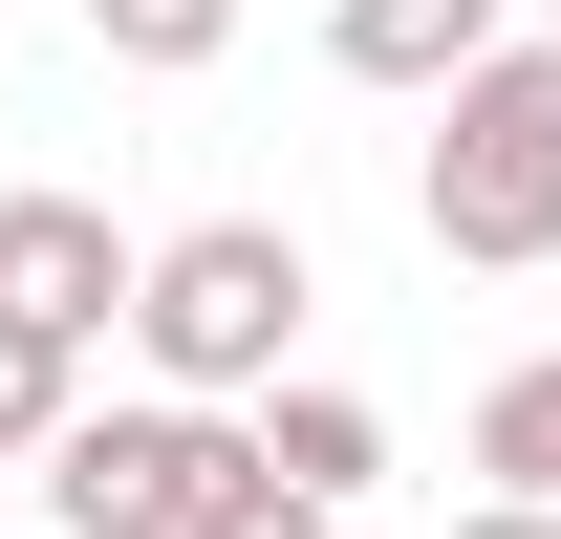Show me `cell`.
<instances>
[{
  "label": "cell",
  "mask_w": 561,
  "mask_h": 539,
  "mask_svg": "<svg viewBox=\"0 0 561 539\" xmlns=\"http://www.w3.org/2000/svg\"><path fill=\"white\" fill-rule=\"evenodd\" d=\"M195 539H346V496H302V474H260V454H238V496H216Z\"/></svg>",
  "instance_id": "10"
},
{
  "label": "cell",
  "mask_w": 561,
  "mask_h": 539,
  "mask_svg": "<svg viewBox=\"0 0 561 539\" xmlns=\"http://www.w3.org/2000/svg\"><path fill=\"white\" fill-rule=\"evenodd\" d=\"M44 539H66V518H44Z\"/></svg>",
  "instance_id": "12"
},
{
  "label": "cell",
  "mask_w": 561,
  "mask_h": 539,
  "mask_svg": "<svg viewBox=\"0 0 561 539\" xmlns=\"http://www.w3.org/2000/svg\"><path fill=\"white\" fill-rule=\"evenodd\" d=\"M540 22H561V0H540Z\"/></svg>",
  "instance_id": "13"
},
{
  "label": "cell",
  "mask_w": 561,
  "mask_h": 539,
  "mask_svg": "<svg viewBox=\"0 0 561 539\" xmlns=\"http://www.w3.org/2000/svg\"><path fill=\"white\" fill-rule=\"evenodd\" d=\"M324 66L346 87H454V66H496V0H324Z\"/></svg>",
  "instance_id": "5"
},
{
  "label": "cell",
  "mask_w": 561,
  "mask_h": 539,
  "mask_svg": "<svg viewBox=\"0 0 561 539\" xmlns=\"http://www.w3.org/2000/svg\"><path fill=\"white\" fill-rule=\"evenodd\" d=\"M260 474H302V496H367V474H389V410H367V389H260Z\"/></svg>",
  "instance_id": "6"
},
{
  "label": "cell",
  "mask_w": 561,
  "mask_h": 539,
  "mask_svg": "<svg viewBox=\"0 0 561 539\" xmlns=\"http://www.w3.org/2000/svg\"><path fill=\"white\" fill-rule=\"evenodd\" d=\"M238 454H260V432H216L195 389H151V410H66L44 518H66V539H195L216 496H238Z\"/></svg>",
  "instance_id": "3"
},
{
  "label": "cell",
  "mask_w": 561,
  "mask_h": 539,
  "mask_svg": "<svg viewBox=\"0 0 561 539\" xmlns=\"http://www.w3.org/2000/svg\"><path fill=\"white\" fill-rule=\"evenodd\" d=\"M454 539H561V496H476V518H454Z\"/></svg>",
  "instance_id": "11"
},
{
  "label": "cell",
  "mask_w": 561,
  "mask_h": 539,
  "mask_svg": "<svg viewBox=\"0 0 561 539\" xmlns=\"http://www.w3.org/2000/svg\"><path fill=\"white\" fill-rule=\"evenodd\" d=\"M87 44H108V66H151V87H195L216 44H238V0H87Z\"/></svg>",
  "instance_id": "9"
},
{
  "label": "cell",
  "mask_w": 561,
  "mask_h": 539,
  "mask_svg": "<svg viewBox=\"0 0 561 539\" xmlns=\"http://www.w3.org/2000/svg\"><path fill=\"white\" fill-rule=\"evenodd\" d=\"M411 216H432V260H561V44H496V66L432 87V151H411Z\"/></svg>",
  "instance_id": "1"
},
{
  "label": "cell",
  "mask_w": 561,
  "mask_h": 539,
  "mask_svg": "<svg viewBox=\"0 0 561 539\" xmlns=\"http://www.w3.org/2000/svg\"><path fill=\"white\" fill-rule=\"evenodd\" d=\"M476 474L496 496H561V345H518V367L476 389Z\"/></svg>",
  "instance_id": "7"
},
{
  "label": "cell",
  "mask_w": 561,
  "mask_h": 539,
  "mask_svg": "<svg viewBox=\"0 0 561 539\" xmlns=\"http://www.w3.org/2000/svg\"><path fill=\"white\" fill-rule=\"evenodd\" d=\"M66 410H87V345H66V324H0V454L44 474V454H66Z\"/></svg>",
  "instance_id": "8"
},
{
  "label": "cell",
  "mask_w": 561,
  "mask_h": 539,
  "mask_svg": "<svg viewBox=\"0 0 561 539\" xmlns=\"http://www.w3.org/2000/svg\"><path fill=\"white\" fill-rule=\"evenodd\" d=\"M130 280H151V238H108V195H0V324L108 345V324H130Z\"/></svg>",
  "instance_id": "4"
},
{
  "label": "cell",
  "mask_w": 561,
  "mask_h": 539,
  "mask_svg": "<svg viewBox=\"0 0 561 539\" xmlns=\"http://www.w3.org/2000/svg\"><path fill=\"white\" fill-rule=\"evenodd\" d=\"M302 238L280 216H195V238H151V280H130V345H151V389H195V410H238V389H280V345H302Z\"/></svg>",
  "instance_id": "2"
}]
</instances>
